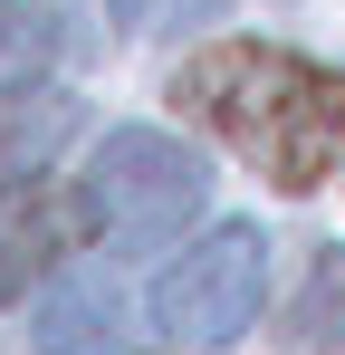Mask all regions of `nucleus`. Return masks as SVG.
<instances>
[{"label": "nucleus", "instance_id": "f257e3e1", "mask_svg": "<svg viewBox=\"0 0 345 355\" xmlns=\"http://www.w3.org/2000/svg\"><path fill=\"white\" fill-rule=\"evenodd\" d=\"M172 106L249 154L278 192H317L345 173V67H317L269 39H221L172 67Z\"/></svg>", "mask_w": 345, "mask_h": 355}, {"label": "nucleus", "instance_id": "f03ea898", "mask_svg": "<svg viewBox=\"0 0 345 355\" xmlns=\"http://www.w3.org/2000/svg\"><path fill=\"white\" fill-rule=\"evenodd\" d=\"M87 221L115 240V250H163L202 221L211 202V164L182 144V135H154V125H115L87 164Z\"/></svg>", "mask_w": 345, "mask_h": 355}, {"label": "nucleus", "instance_id": "423d86ee", "mask_svg": "<svg viewBox=\"0 0 345 355\" xmlns=\"http://www.w3.org/2000/svg\"><path fill=\"white\" fill-rule=\"evenodd\" d=\"M39 355H125V297L106 269H77L39 297Z\"/></svg>", "mask_w": 345, "mask_h": 355}, {"label": "nucleus", "instance_id": "20e7f679", "mask_svg": "<svg viewBox=\"0 0 345 355\" xmlns=\"http://www.w3.org/2000/svg\"><path fill=\"white\" fill-rule=\"evenodd\" d=\"M77 125H87V96L39 87V77H0V192L39 182L57 154L77 144Z\"/></svg>", "mask_w": 345, "mask_h": 355}, {"label": "nucleus", "instance_id": "6e6552de", "mask_svg": "<svg viewBox=\"0 0 345 355\" xmlns=\"http://www.w3.org/2000/svg\"><path fill=\"white\" fill-rule=\"evenodd\" d=\"M57 10L48 0H0V77H29V67H48L57 58Z\"/></svg>", "mask_w": 345, "mask_h": 355}, {"label": "nucleus", "instance_id": "1a4fd4ad", "mask_svg": "<svg viewBox=\"0 0 345 355\" xmlns=\"http://www.w3.org/2000/svg\"><path fill=\"white\" fill-rule=\"evenodd\" d=\"M230 0H115V19L125 29H144V39H163V29H192V19H221Z\"/></svg>", "mask_w": 345, "mask_h": 355}, {"label": "nucleus", "instance_id": "0eeeda50", "mask_svg": "<svg viewBox=\"0 0 345 355\" xmlns=\"http://www.w3.org/2000/svg\"><path fill=\"white\" fill-rule=\"evenodd\" d=\"M278 336L297 355H345V240H317V250H307V279L288 297Z\"/></svg>", "mask_w": 345, "mask_h": 355}, {"label": "nucleus", "instance_id": "39448f33", "mask_svg": "<svg viewBox=\"0 0 345 355\" xmlns=\"http://www.w3.org/2000/svg\"><path fill=\"white\" fill-rule=\"evenodd\" d=\"M77 221H87V202H48L39 182L0 192V307H10V297H29V279H48L57 259H67Z\"/></svg>", "mask_w": 345, "mask_h": 355}, {"label": "nucleus", "instance_id": "7ed1b4c3", "mask_svg": "<svg viewBox=\"0 0 345 355\" xmlns=\"http://www.w3.org/2000/svg\"><path fill=\"white\" fill-rule=\"evenodd\" d=\"M259 307H269V240H259V221H221L154 279V336L230 346L240 327H259Z\"/></svg>", "mask_w": 345, "mask_h": 355}]
</instances>
